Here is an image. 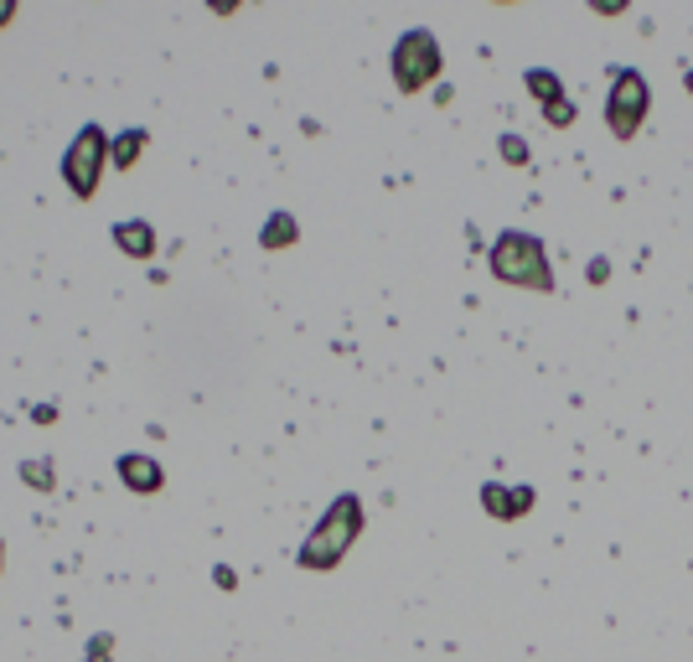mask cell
<instances>
[{
  "label": "cell",
  "mask_w": 693,
  "mask_h": 662,
  "mask_svg": "<svg viewBox=\"0 0 693 662\" xmlns=\"http://www.w3.org/2000/svg\"><path fill=\"white\" fill-rule=\"evenodd\" d=\"M357 533H362V503H357L353 492H342L337 503L326 507V518L316 523V533L300 544V569L342 565V554L357 544Z\"/></svg>",
  "instance_id": "obj_1"
},
{
  "label": "cell",
  "mask_w": 693,
  "mask_h": 662,
  "mask_svg": "<svg viewBox=\"0 0 693 662\" xmlns=\"http://www.w3.org/2000/svg\"><path fill=\"white\" fill-rule=\"evenodd\" d=\"M487 264H492V274L502 285H517V291H554V270H549L543 244L528 234H517V228H507V234L497 238L492 253H487Z\"/></svg>",
  "instance_id": "obj_2"
},
{
  "label": "cell",
  "mask_w": 693,
  "mask_h": 662,
  "mask_svg": "<svg viewBox=\"0 0 693 662\" xmlns=\"http://www.w3.org/2000/svg\"><path fill=\"white\" fill-rule=\"evenodd\" d=\"M109 166V140H104L99 125H83L73 145H68V156H62V181H68V192L88 202V197L99 192V176Z\"/></svg>",
  "instance_id": "obj_3"
},
{
  "label": "cell",
  "mask_w": 693,
  "mask_h": 662,
  "mask_svg": "<svg viewBox=\"0 0 693 662\" xmlns=\"http://www.w3.org/2000/svg\"><path fill=\"white\" fill-rule=\"evenodd\" d=\"M389 68H394L398 94H419V88H430V83L440 79V42L430 37V32H404V37L394 42Z\"/></svg>",
  "instance_id": "obj_4"
},
{
  "label": "cell",
  "mask_w": 693,
  "mask_h": 662,
  "mask_svg": "<svg viewBox=\"0 0 693 662\" xmlns=\"http://www.w3.org/2000/svg\"><path fill=\"white\" fill-rule=\"evenodd\" d=\"M647 104H653L647 79H642L636 68H621L611 83V94H606V125H611V135L632 140L636 130H642V119H647Z\"/></svg>",
  "instance_id": "obj_5"
},
{
  "label": "cell",
  "mask_w": 693,
  "mask_h": 662,
  "mask_svg": "<svg viewBox=\"0 0 693 662\" xmlns=\"http://www.w3.org/2000/svg\"><path fill=\"white\" fill-rule=\"evenodd\" d=\"M119 482L130 492H140V497H151V492L166 487V471H160V461H151V456H119Z\"/></svg>",
  "instance_id": "obj_6"
},
{
  "label": "cell",
  "mask_w": 693,
  "mask_h": 662,
  "mask_svg": "<svg viewBox=\"0 0 693 662\" xmlns=\"http://www.w3.org/2000/svg\"><path fill=\"white\" fill-rule=\"evenodd\" d=\"M481 507L492 512V518H523L528 507H534V487H497V482H487L481 487Z\"/></svg>",
  "instance_id": "obj_7"
},
{
  "label": "cell",
  "mask_w": 693,
  "mask_h": 662,
  "mask_svg": "<svg viewBox=\"0 0 693 662\" xmlns=\"http://www.w3.org/2000/svg\"><path fill=\"white\" fill-rule=\"evenodd\" d=\"M115 244L130 259H151L156 253V228L151 223H115Z\"/></svg>",
  "instance_id": "obj_8"
},
{
  "label": "cell",
  "mask_w": 693,
  "mask_h": 662,
  "mask_svg": "<svg viewBox=\"0 0 693 662\" xmlns=\"http://www.w3.org/2000/svg\"><path fill=\"white\" fill-rule=\"evenodd\" d=\"M296 238H300V223H296V217H290V213H275L270 223H264L259 244H264V249H290Z\"/></svg>",
  "instance_id": "obj_9"
},
{
  "label": "cell",
  "mask_w": 693,
  "mask_h": 662,
  "mask_svg": "<svg viewBox=\"0 0 693 662\" xmlns=\"http://www.w3.org/2000/svg\"><path fill=\"white\" fill-rule=\"evenodd\" d=\"M140 151H145V130H124V135L109 145V161H115L119 172H130V166L140 161Z\"/></svg>",
  "instance_id": "obj_10"
},
{
  "label": "cell",
  "mask_w": 693,
  "mask_h": 662,
  "mask_svg": "<svg viewBox=\"0 0 693 662\" xmlns=\"http://www.w3.org/2000/svg\"><path fill=\"white\" fill-rule=\"evenodd\" d=\"M528 94L543 104V109H554V104H564V94H559V79L549 73V68H528Z\"/></svg>",
  "instance_id": "obj_11"
},
{
  "label": "cell",
  "mask_w": 693,
  "mask_h": 662,
  "mask_svg": "<svg viewBox=\"0 0 693 662\" xmlns=\"http://www.w3.org/2000/svg\"><path fill=\"white\" fill-rule=\"evenodd\" d=\"M21 476H26L37 492H52V482H58V471L47 466V461H26V466H21Z\"/></svg>",
  "instance_id": "obj_12"
},
{
  "label": "cell",
  "mask_w": 693,
  "mask_h": 662,
  "mask_svg": "<svg viewBox=\"0 0 693 662\" xmlns=\"http://www.w3.org/2000/svg\"><path fill=\"white\" fill-rule=\"evenodd\" d=\"M502 156H507V166H528V145L517 135H502Z\"/></svg>",
  "instance_id": "obj_13"
},
{
  "label": "cell",
  "mask_w": 693,
  "mask_h": 662,
  "mask_svg": "<svg viewBox=\"0 0 693 662\" xmlns=\"http://www.w3.org/2000/svg\"><path fill=\"white\" fill-rule=\"evenodd\" d=\"M109 652H115V637H109V631L88 642V662H109Z\"/></svg>",
  "instance_id": "obj_14"
},
{
  "label": "cell",
  "mask_w": 693,
  "mask_h": 662,
  "mask_svg": "<svg viewBox=\"0 0 693 662\" xmlns=\"http://www.w3.org/2000/svg\"><path fill=\"white\" fill-rule=\"evenodd\" d=\"M11 16H16V5H11V0H0V26H5Z\"/></svg>",
  "instance_id": "obj_15"
},
{
  "label": "cell",
  "mask_w": 693,
  "mask_h": 662,
  "mask_svg": "<svg viewBox=\"0 0 693 662\" xmlns=\"http://www.w3.org/2000/svg\"><path fill=\"white\" fill-rule=\"evenodd\" d=\"M689 94H693V73H689Z\"/></svg>",
  "instance_id": "obj_16"
}]
</instances>
